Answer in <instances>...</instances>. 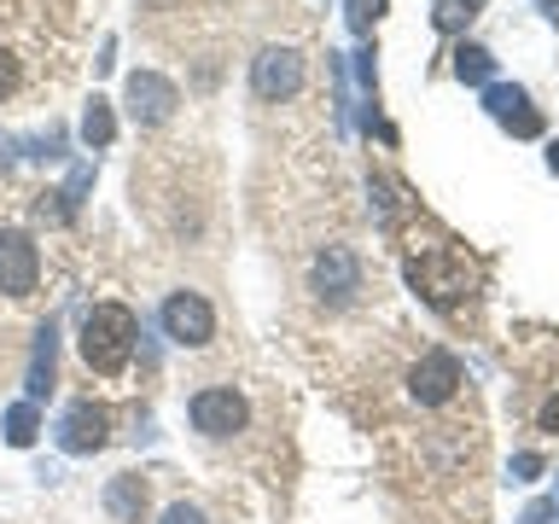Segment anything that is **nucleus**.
I'll list each match as a JSON object with an SVG mask.
<instances>
[{"label":"nucleus","mask_w":559,"mask_h":524,"mask_svg":"<svg viewBox=\"0 0 559 524\" xmlns=\"http://www.w3.org/2000/svg\"><path fill=\"white\" fill-rule=\"evenodd\" d=\"M134 338H140V321L129 303H94L82 314V361L94 367L99 379H117L134 356Z\"/></svg>","instance_id":"1"},{"label":"nucleus","mask_w":559,"mask_h":524,"mask_svg":"<svg viewBox=\"0 0 559 524\" xmlns=\"http://www.w3.org/2000/svg\"><path fill=\"white\" fill-rule=\"evenodd\" d=\"M408 279H414V291L426 297V303L454 309L472 291V262L461 251H449V245H431V251H419L408 262Z\"/></svg>","instance_id":"2"},{"label":"nucleus","mask_w":559,"mask_h":524,"mask_svg":"<svg viewBox=\"0 0 559 524\" xmlns=\"http://www.w3.org/2000/svg\"><path fill=\"white\" fill-rule=\"evenodd\" d=\"M157 321H164L169 344H187V349H204L216 338V309H210L199 291H169L164 309H157Z\"/></svg>","instance_id":"3"},{"label":"nucleus","mask_w":559,"mask_h":524,"mask_svg":"<svg viewBox=\"0 0 559 524\" xmlns=\"http://www.w3.org/2000/svg\"><path fill=\"white\" fill-rule=\"evenodd\" d=\"M187 414L204 437H234V431H245V419H251V408H245V396L234 384H204V391L187 402Z\"/></svg>","instance_id":"4"},{"label":"nucleus","mask_w":559,"mask_h":524,"mask_svg":"<svg viewBox=\"0 0 559 524\" xmlns=\"http://www.w3.org/2000/svg\"><path fill=\"white\" fill-rule=\"evenodd\" d=\"M454 391H461V356L454 349H426L408 373V396L419 408H443Z\"/></svg>","instance_id":"5"},{"label":"nucleus","mask_w":559,"mask_h":524,"mask_svg":"<svg viewBox=\"0 0 559 524\" xmlns=\"http://www.w3.org/2000/svg\"><path fill=\"white\" fill-rule=\"evenodd\" d=\"M52 437H59L64 454H99L111 443V414H105L99 402H70L59 414V426H52Z\"/></svg>","instance_id":"6"},{"label":"nucleus","mask_w":559,"mask_h":524,"mask_svg":"<svg viewBox=\"0 0 559 524\" xmlns=\"http://www.w3.org/2000/svg\"><path fill=\"white\" fill-rule=\"evenodd\" d=\"M251 87L257 99H292L304 87V52L297 47H262L251 64Z\"/></svg>","instance_id":"7"},{"label":"nucleus","mask_w":559,"mask_h":524,"mask_svg":"<svg viewBox=\"0 0 559 524\" xmlns=\"http://www.w3.org/2000/svg\"><path fill=\"white\" fill-rule=\"evenodd\" d=\"M122 99H129L134 122H146V129L169 122V117H175V105H181L175 82H169V76H157V70H134V76L122 82Z\"/></svg>","instance_id":"8"},{"label":"nucleus","mask_w":559,"mask_h":524,"mask_svg":"<svg viewBox=\"0 0 559 524\" xmlns=\"http://www.w3.org/2000/svg\"><path fill=\"white\" fill-rule=\"evenodd\" d=\"M314 297H321V303H332V309H344L349 297L361 291V262L344 251V245H326L321 257H314Z\"/></svg>","instance_id":"9"},{"label":"nucleus","mask_w":559,"mask_h":524,"mask_svg":"<svg viewBox=\"0 0 559 524\" xmlns=\"http://www.w3.org/2000/svg\"><path fill=\"white\" fill-rule=\"evenodd\" d=\"M35 279H41V251H35L29 234L7 227V234H0V291H7V297H29Z\"/></svg>","instance_id":"10"},{"label":"nucleus","mask_w":559,"mask_h":524,"mask_svg":"<svg viewBox=\"0 0 559 524\" xmlns=\"http://www.w3.org/2000/svg\"><path fill=\"white\" fill-rule=\"evenodd\" d=\"M484 111L501 122V129H513L519 140H536L542 134V111L531 105V94L524 87H513V82H489L484 87Z\"/></svg>","instance_id":"11"},{"label":"nucleus","mask_w":559,"mask_h":524,"mask_svg":"<svg viewBox=\"0 0 559 524\" xmlns=\"http://www.w3.org/2000/svg\"><path fill=\"white\" fill-rule=\"evenodd\" d=\"M52 367H59V321L35 326V349H29V402H41L52 391Z\"/></svg>","instance_id":"12"},{"label":"nucleus","mask_w":559,"mask_h":524,"mask_svg":"<svg viewBox=\"0 0 559 524\" xmlns=\"http://www.w3.org/2000/svg\"><path fill=\"white\" fill-rule=\"evenodd\" d=\"M105 513H111L117 524L146 519V478H140V472H117V478L105 484Z\"/></svg>","instance_id":"13"},{"label":"nucleus","mask_w":559,"mask_h":524,"mask_svg":"<svg viewBox=\"0 0 559 524\" xmlns=\"http://www.w3.org/2000/svg\"><path fill=\"white\" fill-rule=\"evenodd\" d=\"M454 76H461V82H478V87L496 82V59H489V47H478V41H461V47H454Z\"/></svg>","instance_id":"14"},{"label":"nucleus","mask_w":559,"mask_h":524,"mask_svg":"<svg viewBox=\"0 0 559 524\" xmlns=\"http://www.w3.org/2000/svg\"><path fill=\"white\" fill-rule=\"evenodd\" d=\"M87 187H94V169L76 164V169H70V181H64L59 192H47V199H59V204L41 210V216H52V222H70V216H76V204H82V192H87Z\"/></svg>","instance_id":"15"},{"label":"nucleus","mask_w":559,"mask_h":524,"mask_svg":"<svg viewBox=\"0 0 559 524\" xmlns=\"http://www.w3.org/2000/svg\"><path fill=\"white\" fill-rule=\"evenodd\" d=\"M82 140H87V146H111V140H117V117H111V105H105L99 94L94 99H87V111H82Z\"/></svg>","instance_id":"16"},{"label":"nucleus","mask_w":559,"mask_h":524,"mask_svg":"<svg viewBox=\"0 0 559 524\" xmlns=\"http://www.w3.org/2000/svg\"><path fill=\"white\" fill-rule=\"evenodd\" d=\"M35 431H41V408H35L29 396L12 402V408H7V443H12V449H29Z\"/></svg>","instance_id":"17"},{"label":"nucleus","mask_w":559,"mask_h":524,"mask_svg":"<svg viewBox=\"0 0 559 524\" xmlns=\"http://www.w3.org/2000/svg\"><path fill=\"white\" fill-rule=\"evenodd\" d=\"M344 17L356 35H373V24L384 17V0H344Z\"/></svg>","instance_id":"18"},{"label":"nucleus","mask_w":559,"mask_h":524,"mask_svg":"<svg viewBox=\"0 0 559 524\" xmlns=\"http://www.w3.org/2000/svg\"><path fill=\"white\" fill-rule=\"evenodd\" d=\"M164 524H210V519H204V507H192V501H175L169 513H164Z\"/></svg>","instance_id":"19"},{"label":"nucleus","mask_w":559,"mask_h":524,"mask_svg":"<svg viewBox=\"0 0 559 524\" xmlns=\"http://www.w3.org/2000/svg\"><path fill=\"white\" fill-rule=\"evenodd\" d=\"M12 87H17V59H12L7 47H0V99H7Z\"/></svg>","instance_id":"20"},{"label":"nucleus","mask_w":559,"mask_h":524,"mask_svg":"<svg viewBox=\"0 0 559 524\" xmlns=\"http://www.w3.org/2000/svg\"><path fill=\"white\" fill-rule=\"evenodd\" d=\"M536 472H542L536 454H519V461H513V478H519V484H524V478H536Z\"/></svg>","instance_id":"21"},{"label":"nucleus","mask_w":559,"mask_h":524,"mask_svg":"<svg viewBox=\"0 0 559 524\" xmlns=\"http://www.w3.org/2000/svg\"><path fill=\"white\" fill-rule=\"evenodd\" d=\"M542 426H548V431H559V402H548V408H542Z\"/></svg>","instance_id":"22"},{"label":"nucleus","mask_w":559,"mask_h":524,"mask_svg":"<svg viewBox=\"0 0 559 524\" xmlns=\"http://www.w3.org/2000/svg\"><path fill=\"white\" fill-rule=\"evenodd\" d=\"M548 169L559 175V140H554V146H548Z\"/></svg>","instance_id":"23"},{"label":"nucleus","mask_w":559,"mask_h":524,"mask_svg":"<svg viewBox=\"0 0 559 524\" xmlns=\"http://www.w3.org/2000/svg\"><path fill=\"white\" fill-rule=\"evenodd\" d=\"M554 501H559V489H554Z\"/></svg>","instance_id":"24"}]
</instances>
